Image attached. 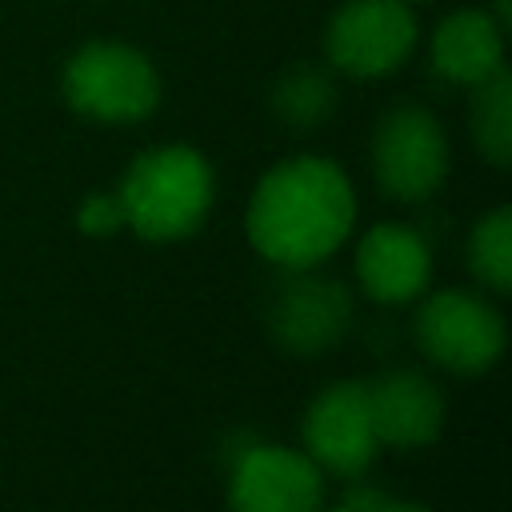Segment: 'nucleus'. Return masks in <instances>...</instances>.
I'll return each mask as SVG.
<instances>
[{
  "instance_id": "nucleus-1",
  "label": "nucleus",
  "mask_w": 512,
  "mask_h": 512,
  "mask_svg": "<svg viewBox=\"0 0 512 512\" xmlns=\"http://www.w3.org/2000/svg\"><path fill=\"white\" fill-rule=\"evenodd\" d=\"M356 224L348 172L328 156H288L272 164L244 208V236L280 272L320 268L336 256Z\"/></svg>"
},
{
  "instance_id": "nucleus-2",
  "label": "nucleus",
  "mask_w": 512,
  "mask_h": 512,
  "mask_svg": "<svg viewBox=\"0 0 512 512\" xmlns=\"http://www.w3.org/2000/svg\"><path fill=\"white\" fill-rule=\"evenodd\" d=\"M116 196L124 208V228H132L140 240L172 244L204 228L216 200V176L204 152L192 144H160L124 168Z\"/></svg>"
},
{
  "instance_id": "nucleus-3",
  "label": "nucleus",
  "mask_w": 512,
  "mask_h": 512,
  "mask_svg": "<svg viewBox=\"0 0 512 512\" xmlns=\"http://www.w3.org/2000/svg\"><path fill=\"white\" fill-rule=\"evenodd\" d=\"M60 92L84 120L140 124L160 104V72L140 48L120 40H92L64 64Z\"/></svg>"
},
{
  "instance_id": "nucleus-4",
  "label": "nucleus",
  "mask_w": 512,
  "mask_h": 512,
  "mask_svg": "<svg viewBox=\"0 0 512 512\" xmlns=\"http://www.w3.org/2000/svg\"><path fill=\"white\" fill-rule=\"evenodd\" d=\"M416 344L428 364L452 376H484L500 364L508 348L504 312L472 288H436L424 292L412 320Z\"/></svg>"
},
{
  "instance_id": "nucleus-5",
  "label": "nucleus",
  "mask_w": 512,
  "mask_h": 512,
  "mask_svg": "<svg viewBox=\"0 0 512 512\" xmlns=\"http://www.w3.org/2000/svg\"><path fill=\"white\" fill-rule=\"evenodd\" d=\"M356 320V300L340 276L320 268L284 272L264 304V328L288 356L316 360L344 344Z\"/></svg>"
},
{
  "instance_id": "nucleus-6",
  "label": "nucleus",
  "mask_w": 512,
  "mask_h": 512,
  "mask_svg": "<svg viewBox=\"0 0 512 512\" xmlns=\"http://www.w3.org/2000/svg\"><path fill=\"white\" fill-rule=\"evenodd\" d=\"M452 168V148L440 120L420 104H400L372 132V176L400 204L428 200Z\"/></svg>"
},
{
  "instance_id": "nucleus-7",
  "label": "nucleus",
  "mask_w": 512,
  "mask_h": 512,
  "mask_svg": "<svg viewBox=\"0 0 512 512\" xmlns=\"http://www.w3.org/2000/svg\"><path fill=\"white\" fill-rule=\"evenodd\" d=\"M300 448L324 472L340 480H360L380 456L368 384L364 380H332L324 384L300 420Z\"/></svg>"
},
{
  "instance_id": "nucleus-8",
  "label": "nucleus",
  "mask_w": 512,
  "mask_h": 512,
  "mask_svg": "<svg viewBox=\"0 0 512 512\" xmlns=\"http://www.w3.org/2000/svg\"><path fill=\"white\" fill-rule=\"evenodd\" d=\"M228 512H324V472L304 448L244 440L228 456Z\"/></svg>"
},
{
  "instance_id": "nucleus-9",
  "label": "nucleus",
  "mask_w": 512,
  "mask_h": 512,
  "mask_svg": "<svg viewBox=\"0 0 512 512\" xmlns=\"http://www.w3.org/2000/svg\"><path fill=\"white\" fill-rule=\"evenodd\" d=\"M416 48V16L404 0H348L324 28L328 64L352 80L396 72Z\"/></svg>"
},
{
  "instance_id": "nucleus-10",
  "label": "nucleus",
  "mask_w": 512,
  "mask_h": 512,
  "mask_svg": "<svg viewBox=\"0 0 512 512\" xmlns=\"http://www.w3.org/2000/svg\"><path fill=\"white\" fill-rule=\"evenodd\" d=\"M356 284L372 304H416L432 284V244L420 228L400 220L372 224L352 252Z\"/></svg>"
},
{
  "instance_id": "nucleus-11",
  "label": "nucleus",
  "mask_w": 512,
  "mask_h": 512,
  "mask_svg": "<svg viewBox=\"0 0 512 512\" xmlns=\"http://www.w3.org/2000/svg\"><path fill=\"white\" fill-rule=\"evenodd\" d=\"M368 384V404H372V424L380 448L392 452H420L440 440L448 400L440 384L416 368H388Z\"/></svg>"
},
{
  "instance_id": "nucleus-12",
  "label": "nucleus",
  "mask_w": 512,
  "mask_h": 512,
  "mask_svg": "<svg viewBox=\"0 0 512 512\" xmlns=\"http://www.w3.org/2000/svg\"><path fill=\"white\" fill-rule=\"evenodd\" d=\"M432 68L448 84H480L496 68H504V40L500 24L480 8L448 12L432 32Z\"/></svg>"
},
{
  "instance_id": "nucleus-13",
  "label": "nucleus",
  "mask_w": 512,
  "mask_h": 512,
  "mask_svg": "<svg viewBox=\"0 0 512 512\" xmlns=\"http://www.w3.org/2000/svg\"><path fill=\"white\" fill-rule=\"evenodd\" d=\"M272 116L296 132L320 128L336 112V80L316 64H296L272 84Z\"/></svg>"
},
{
  "instance_id": "nucleus-14",
  "label": "nucleus",
  "mask_w": 512,
  "mask_h": 512,
  "mask_svg": "<svg viewBox=\"0 0 512 512\" xmlns=\"http://www.w3.org/2000/svg\"><path fill=\"white\" fill-rule=\"evenodd\" d=\"M472 140L480 148V156L492 168H508L512 164V76L508 68H496L488 80L472 84Z\"/></svg>"
},
{
  "instance_id": "nucleus-15",
  "label": "nucleus",
  "mask_w": 512,
  "mask_h": 512,
  "mask_svg": "<svg viewBox=\"0 0 512 512\" xmlns=\"http://www.w3.org/2000/svg\"><path fill=\"white\" fill-rule=\"evenodd\" d=\"M464 260L468 272L476 276L480 288H488L492 296H508L512 292V208L500 204L492 212H484L464 244Z\"/></svg>"
},
{
  "instance_id": "nucleus-16",
  "label": "nucleus",
  "mask_w": 512,
  "mask_h": 512,
  "mask_svg": "<svg viewBox=\"0 0 512 512\" xmlns=\"http://www.w3.org/2000/svg\"><path fill=\"white\" fill-rule=\"evenodd\" d=\"M76 228L92 240H104V236H116L124 228V208H120V196L116 192H88L76 208Z\"/></svg>"
},
{
  "instance_id": "nucleus-17",
  "label": "nucleus",
  "mask_w": 512,
  "mask_h": 512,
  "mask_svg": "<svg viewBox=\"0 0 512 512\" xmlns=\"http://www.w3.org/2000/svg\"><path fill=\"white\" fill-rule=\"evenodd\" d=\"M324 512H432L424 500H404V496H392L376 484H352L332 508L324 504Z\"/></svg>"
},
{
  "instance_id": "nucleus-18",
  "label": "nucleus",
  "mask_w": 512,
  "mask_h": 512,
  "mask_svg": "<svg viewBox=\"0 0 512 512\" xmlns=\"http://www.w3.org/2000/svg\"><path fill=\"white\" fill-rule=\"evenodd\" d=\"M496 24H508L512 20V0H496V16H492Z\"/></svg>"
}]
</instances>
